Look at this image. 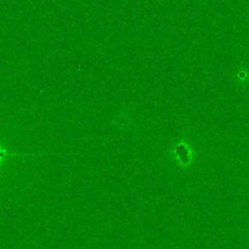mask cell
<instances>
[{
    "label": "cell",
    "mask_w": 249,
    "mask_h": 249,
    "mask_svg": "<svg viewBox=\"0 0 249 249\" xmlns=\"http://www.w3.org/2000/svg\"><path fill=\"white\" fill-rule=\"evenodd\" d=\"M29 154H23V153H15V152H9V151H0V159L1 158H15L19 156H24Z\"/></svg>",
    "instance_id": "cell-1"
}]
</instances>
